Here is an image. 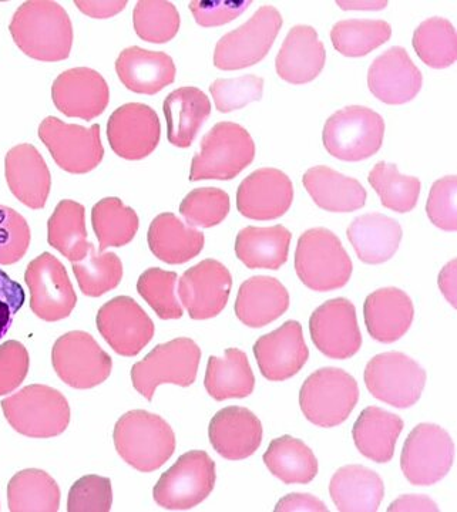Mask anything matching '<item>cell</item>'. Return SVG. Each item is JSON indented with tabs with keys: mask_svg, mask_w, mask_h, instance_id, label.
Wrapping results in <instances>:
<instances>
[{
	"mask_svg": "<svg viewBox=\"0 0 457 512\" xmlns=\"http://www.w3.org/2000/svg\"><path fill=\"white\" fill-rule=\"evenodd\" d=\"M9 30L19 49L40 62H60L67 59L72 50V20L56 2L23 3L16 10Z\"/></svg>",
	"mask_w": 457,
	"mask_h": 512,
	"instance_id": "cell-1",
	"label": "cell"
},
{
	"mask_svg": "<svg viewBox=\"0 0 457 512\" xmlns=\"http://www.w3.org/2000/svg\"><path fill=\"white\" fill-rule=\"evenodd\" d=\"M113 437L119 456L141 473L159 470L176 451V434L170 424L146 410L124 414Z\"/></svg>",
	"mask_w": 457,
	"mask_h": 512,
	"instance_id": "cell-2",
	"label": "cell"
},
{
	"mask_svg": "<svg viewBox=\"0 0 457 512\" xmlns=\"http://www.w3.org/2000/svg\"><path fill=\"white\" fill-rule=\"evenodd\" d=\"M295 271L302 284L312 291L331 292L348 284L354 266L334 232L312 228L298 239Z\"/></svg>",
	"mask_w": 457,
	"mask_h": 512,
	"instance_id": "cell-3",
	"label": "cell"
},
{
	"mask_svg": "<svg viewBox=\"0 0 457 512\" xmlns=\"http://www.w3.org/2000/svg\"><path fill=\"white\" fill-rule=\"evenodd\" d=\"M2 410L13 430L32 439L59 436L70 423L66 397L45 384H32L6 397Z\"/></svg>",
	"mask_w": 457,
	"mask_h": 512,
	"instance_id": "cell-4",
	"label": "cell"
},
{
	"mask_svg": "<svg viewBox=\"0 0 457 512\" xmlns=\"http://www.w3.org/2000/svg\"><path fill=\"white\" fill-rule=\"evenodd\" d=\"M255 143L240 124H215L201 140L200 153L191 163L190 181L221 180L237 177L254 161Z\"/></svg>",
	"mask_w": 457,
	"mask_h": 512,
	"instance_id": "cell-5",
	"label": "cell"
},
{
	"mask_svg": "<svg viewBox=\"0 0 457 512\" xmlns=\"http://www.w3.org/2000/svg\"><path fill=\"white\" fill-rule=\"evenodd\" d=\"M358 400V382L336 367H324L312 373L299 392V406L305 419L324 429L344 423Z\"/></svg>",
	"mask_w": 457,
	"mask_h": 512,
	"instance_id": "cell-6",
	"label": "cell"
},
{
	"mask_svg": "<svg viewBox=\"0 0 457 512\" xmlns=\"http://www.w3.org/2000/svg\"><path fill=\"white\" fill-rule=\"evenodd\" d=\"M200 360L201 349L193 339L178 338L156 346L131 367L134 389L151 402L160 384L191 386L196 382Z\"/></svg>",
	"mask_w": 457,
	"mask_h": 512,
	"instance_id": "cell-7",
	"label": "cell"
},
{
	"mask_svg": "<svg viewBox=\"0 0 457 512\" xmlns=\"http://www.w3.org/2000/svg\"><path fill=\"white\" fill-rule=\"evenodd\" d=\"M385 121L381 114L364 106L338 110L327 120L322 133L331 156L342 161H362L382 147Z\"/></svg>",
	"mask_w": 457,
	"mask_h": 512,
	"instance_id": "cell-8",
	"label": "cell"
},
{
	"mask_svg": "<svg viewBox=\"0 0 457 512\" xmlns=\"http://www.w3.org/2000/svg\"><path fill=\"white\" fill-rule=\"evenodd\" d=\"M215 480L213 458L206 451H188L160 477L154 501L170 511L191 510L213 493Z\"/></svg>",
	"mask_w": 457,
	"mask_h": 512,
	"instance_id": "cell-9",
	"label": "cell"
},
{
	"mask_svg": "<svg viewBox=\"0 0 457 512\" xmlns=\"http://www.w3.org/2000/svg\"><path fill=\"white\" fill-rule=\"evenodd\" d=\"M281 28V13L274 6H261L243 26L218 40L215 67L240 70L260 63L270 52Z\"/></svg>",
	"mask_w": 457,
	"mask_h": 512,
	"instance_id": "cell-10",
	"label": "cell"
},
{
	"mask_svg": "<svg viewBox=\"0 0 457 512\" xmlns=\"http://www.w3.org/2000/svg\"><path fill=\"white\" fill-rule=\"evenodd\" d=\"M364 379L375 399L408 409L419 402L425 389L426 372L412 357L401 352L375 356L366 366Z\"/></svg>",
	"mask_w": 457,
	"mask_h": 512,
	"instance_id": "cell-11",
	"label": "cell"
},
{
	"mask_svg": "<svg viewBox=\"0 0 457 512\" xmlns=\"http://www.w3.org/2000/svg\"><path fill=\"white\" fill-rule=\"evenodd\" d=\"M455 460V443L448 431L423 423L411 431L403 446L401 467L413 485H433L443 480Z\"/></svg>",
	"mask_w": 457,
	"mask_h": 512,
	"instance_id": "cell-12",
	"label": "cell"
},
{
	"mask_svg": "<svg viewBox=\"0 0 457 512\" xmlns=\"http://www.w3.org/2000/svg\"><path fill=\"white\" fill-rule=\"evenodd\" d=\"M52 363L60 379L73 389H92L109 379L113 362L92 335L69 332L56 340Z\"/></svg>",
	"mask_w": 457,
	"mask_h": 512,
	"instance_id": "cell-13",
	"label": "cell"
},
{
	"mask_svg": "<svg viewBox=\"0 0 457 512\" xmlns=\"http://www.w3.org/2000/svg\"><path fill=\"white\" fill-rule=\"evenodd\" d=\"M39 138L67 173H90L102 163L104 148L99 124L86 128L47 117L39 126Z\"/></svg>",
	"mask_w": 457,
	"mask_h": 512,
	"instance_id": "cell-14",
	"label": "cell"
},
{
	"mask_svg": "<svg viewBox=\"0 0 457 512\" xmlns=\"http://www.w3.org/2000/svg\"><path fill=\"white\" fill-rule=\"evenodd\" d=\"M25 281L30 291V308L38 318L57 322L75 309L77 296L66 268L49 252L30 262Z\"/></svg>",
	"mask_w": 457,
	"mask_h": 512,
	"instance_id": "cell-15",
	"label": "cell"
},
{
	"mask_svg": "<svg viewBox=\"0 0 457 512\" xmlns=\"http://www.w3.org/2000/svg\"><path fill=\"white\" fill-rule=\"evenodd\" d=\"M309 332L315 348L329 359H351L362 346L354 303L345 298L331 299L315 309Z\"/></svg>",
	"mask_w": 457,
	"mask_h": 512,
	"instance_id": "cell-16",
	"label": "cell"
},
{
	"mask_svg": "<svg viewBox=\"0 0 457 512\" xmlns=\"http://www.w3.org/2000/svg\"><path fill=\"white\" fill-rule=\"evenodd\" d=\"M97 329L114 352L126 357L139 355L154 336V323L139 303L117 296L97 313Z\"/></svg>",
	"mask_w": 457,
	"mask_h": 512,
	"instance_id": "cell-17",
	"label": "cell"
},
{
	"mask_svg": "<svg viewBox=\"0 0 457 512\" xmlns=\"http://www.w3.org/2000/svg\"><path fill=\"white\" fill-rule=\"evenodd\" d=\"M231 288L230 271L215 259H204L181 276L178 296L191 319L206 320L224 311Z\"/></svg>",
	"mask_w": 457,
	"mask_h": 512,
	"instance_id": "cell-18",
	"label": "cell"
},
{
	"mask_svg": "<svg viewBox=\"0 0 457 512\" xmlns=\"http://www.w3.org/2000/svg\"><path fill=\"white\" fill-rule=\"evenodd\" d=\"M160 136L159 116L147 104H124L114 111L107 123L110 147L124 160L149 157L159 146Z\"/></svg>",
	"mask_w": 457,
	"mask_h": 512,
	"instance_id": "cell-19",
	"label": "cell"
},
{
	"mask_svg": "<svg viewBox=\"0 0 457 512\" xmlns=\"http://www.w3.org/2000/svg\"><path fill=\"white\" fill-rule=\"evenodd\" d=\"M294 187L287 174L277 168H260L248 175L237 191V208L245 218L272 221L290 210Z\"/></svg>",
	"mask_w": 457,
	"mask_h": 512,
	"instance_id": "cell-20",
	"label": "cell"
},
{
	"mask_svg": "<svg viewBox=\"0 0 457 512\" xmlns=\"http://www.w3.org/2000/svg\"><path fill=\"white\" fill-rule=\"evenodd\" d=\"M254 355L261 375L270 382H284L307 365L309 350L301 323L288 320L281 328L255 342Z\"/></svg>",
	"mask_w": 457,
	"mask_h": 512,
	"instance_id": "cell-21",
	"label": "cell"
},
{
	"mask_svg": "<svg viewBox=\"0 0 457 512\" xmlns=\"http://www.w3.org/2000/svg\"><path fill=\"white\" fill-rule=\"evenodd\" d=\"M52 99L60 113L90 121L106 110L109 86L102 74L89 67H76L60 74L52 86Z\"/></svg>",
	"mask_w": 457,
	"mask_h": 512,
	"instance_id": "cell-22",
	"label": "cell"
},
{
	"mask_svg": "<svg viewBox=\"0 0 457 512\" xmlns=\"http://www.w3.org/2000/svg\"><path fill=\"white\" fill-rule=\"evenodd\" d=\"M422 84V73L412 62L405 47H391L383 55L376 57L369 67V90L376 99L392 106L415 99Z\"/></svg>",
	"mask_w": 457,
	"mask_h": 512,
	"instance_id": "cell-23",
	"label": "cell"
},
{
	"mask_svg": "<svg viewBox=\"0 0 457 512\" xmlns=\"http://www.w3.org/2000/svg\"><path fill=\"white\" fill-rule=\"evenodd\" d=\"M211 446L227 460L238 461L251 457L262 443V424L251 410L231 406L220 410L208 429Z\"/></svg>",
	"mask_w": 457,
	"mask_h": 512,
	"instance_id": "cell-24",
	"label": "cell"
},
{
	"mask_svg": "<svg viewBox=\"0 0 457 512\" xmlns=\"http://www.w3.org/2000/svg\"><path fill=\"white\" fill-rule=\"evenodd\" d=\"M6 181L26 207L42 210L52 188V177L42 154L32 144H20L6 154Z\"/></svg>",
	"mask_w": 457,
	"mask_h": 512,
	"instance_id": "cell-25",
	"label": "cell"
},
{
	"mask_svg": "<svg viewBox=\"0 0 457 512\" xmlns=\"http://www.w3.org/2000/svg\"><path fill=\"white\" fill-rule=\"evenodd\" d=\"M327 52L311 26H294L285 37L277 56L278 76L291 84H305L317 79L325 66Z\"/></svg>",
	"mask_w": 457,
	"mask_h": 512,
	"instance_id": "cell-26",
	"label": "cell"
},
{
	"mask_svg": "<svg viewBox=\"0 0 457 512\" xmlns=\"http://www.w3.org/2000/svg\"><path fill=\"white\" fill-rule=\"evenodd\" d=\"M364 316L372 339L393 343L411 329L415 308L411 296L402 289L382 288L366 298Z\"/></svg>",
	"mask_w": 457,
	"mask_h": 512,
	"instance_id": "cell-27",
	"label": "cell"
},
{
	"mask_svg": "<svg viewBox=\"0 0 457 512\" xmlns=\"http://www.w3.org/2000/svg\"><path fill=\"white\" fill-rule=\"evenodd\" d=\"M120 82L139 94H157L176 80V64L163 52H151L139 46L124 49L116 60Z\"/></svg>",
	"mask_w": 457,
	"mask_h": 512,
	"instance_id": "cell-28",
	"label": "cell"
},
{
	"mask_svg": "<svg viewBox=\"0 0 457 512\" xmlns=\"http://www.w3.org/2000/svg\"><path fill=\"white\" fill-rule=\"evenodd\" d=\"M290 308V293L278 279L252 276L241 285L235 315L248 328H264Z\"/></svg>",
	"mask_w": 457,
	"mask_h": 512,
	"instance_id": "cell-29",
	"label": "cell"
},
{
	"mask_svg": "<svg viewBox=\"0 0 457 512\" xmlns=\"http://www.w3.org/2000/svg\"><path fill=\"white\" fill-rule=\"evenodd\" d=\"M346 235L362 262L378 265L389 261L398 251L402 241V228L393 218L371 212L355 218Z\"/></svg>",
	"mask_w": 457,
	"mask_h": 512,
	"instance_id": "cell-30",
	"label": "cell"
},
{
	"mask_svg": "<svg viewBox=\"0 0 457 512\" xmlns=\"http://www.w3.org/2000/svg\"><path fill=\"white\" fill-rule=\"evenodd\" d=\"M150 251L160 261L181 265L196 258L204 248V234L171 214L164 212L154 218L149 228Z\"/></svg>",
	"mask_w": 457,
	"mask_h": 512,
	"instance_id": "cell-31",
	"label": "cell"
},
{
	"mask_svg": "<svg viewBox=\"0 0 457 512\" xmlns=\"http://www.w3.org/2000/svg\"><path fill=\"white\" fill-rule=\"evenodd\" d=\"M167 137L173 146L187 148L211 114L210 99L197 87H181L168 94L163 104Z\"/></svg>",
	"mask_w": 457,
	"mask_h": 512,
	"instance_id": "cell-32",
	"label": "cell"
},
{
	"mask_svg": "<svg viewBox=\"0 0 457 512\" xmlns=\"http://www.w3.org/2000/svg\"><path fill=\"white\" fill-rule=\"evenodd\" d=\"M302 183L315 204L329 212L361 210L368 197L358 180L325 165L309 168L302 177Z\"/></svg>",
	"mask_w": 457,
	"mask_h": 512,
	"instance_id": "cell-33",
	"label": "cell"
},
{
	"mask_svg": "<svg viewBox=\"0 0 457 512\" xmlns=\"http://www.w3.org/2000/svg\"><path fill=\"white\" fill-rule=\"evenodd\" d=\"M329 494L338 511L374 512L381 507L385 485L369 468L345 466L332 477Z\"/></svg>",
	"mask_w": 457,
	"mask_h": 512,
	"instance_id": "cell-34",
	"label": "cell"
},
{
	"mask_svg": "<svg viewBox=\"0 0 457 512\" xmlns=\"http://www.w3.org/2000/svg\"><path fill=\"white\" fill-rule=\"evenodd\" d=\"M403 426V420L396 414L375 406L366 407L354 424L352 437L362 456L385 464L395 454L396 441L401 436Z\"/></svg>",
	"mask_w": 457,
	"mask_h": 512,
	"instance_id": "cell-35",
	"label": "cell"
},
{
	"mask_svg": "<svg viewBox=\"0 0 457 512\" xmlns=\"http://www.w3.org/2000/svg\"><path fill=\"white\" fill-rule=\"evenodd\" d=\"M292 234L284 225L247 227L235 239V254L250 269H280L288 261Z\"/></svg>",
	"mask_w": 457,
	"mask_h": 512,
	"instance_id": "cell-36",
	"label": "cell"
},
{
	"mask_svg": "<svg viewBox=\"0 0 457 512\" xmlns=\"http://www.w3.org/2000/svg\"><path fill=\"white\" fill-rule=\"evenodd\" d=\"M204 386L217 402L250 396L254 392L255 377L243 350L227 349L224 357L211 356Z\"/></svg>",
	"mask_w": 457,
	"mask_h": 512,
	"instance_id": "cell-37",
	"label": "cell"
},
{
	"mask_svg": "<svg viewBox=\"0 0 457 512\" xmlns=\"http://www.w3.org/2000/svg\"><path fill=\"white\" fill-rule=\"evenodd\" d=\"M262 460L272 476L285 484H308L318 474L314 451L304 441L291 436L272 440Z\"/></svg>",
	"mask_w": 457,
	"mask_h": 512,
	"instance_id": "cell-38",
	"label": "cell"
},
{
	"mask_svg": "<svg viewBox=\"0 0 457 512\" xmlns=\"http://www.w3.org/2000/svg\"><path fill=\"white\" fill-rule=\"evenodd\" d=\"M47 241L70 262L83 259L92 244L87 242L86 212L79 202L63 200L47 222Z\"/></svg>",
	"mask_w": 457,
	"mask_h": 512,
	"instance_id": "cell-39",
	"label": "cell"
},
{
	"mask_svg": "<svg viewBox=\"0 0 457 512\" xmlns=\"http://www.w3.org/2000/svg\"><path fill=\"white\" fill-rule=\"evenodd\" d=\"M8 503L12 512H56L60 507V488L45 471L23 470L10 480Z\"/></svg>",
	"mask_w": 457,
	"mask_h": 512,
	"instance_id": "cell-40",
	"label": "cell"
},
{
	"mask_svg": "<svg viewBox=\"0 0 457 512\" xmlns=\"http://www.w3.org/2000/svg\"><path fill=\"white\" fill-rule=\"evenodd\" d=\"M94 234L100 242L99 251L129 244L139 231V215L119 198L109 197L97 202L92 211Z\"/></svg>",
	"mask_w": 457,
	"mask_h": 512,
	"instance_id": "cell-41",
	"label": "cell"
},
{
	"mask_svg": "<svg viewBox=\"0 0 457 512\" xmlns=\"http://www.w3.org/2000/svg\"><path fill=\"white\" fill-rule=\"evenodd\" d=\"M392 36V28L385 20H341L332 28V45L341 55L362 57L385 45Z\"/></svg>",
	"mask_w": 457,
	"mask_h": 512,
	"instance_id": "cell-42",
	"label": "cell"
},
{
	"mask_svg": "<svg viewBox=\"0 0 457 512\" xmlns=\"http://www.w3.org/2000/svg\"><path fill=\"white\" fill-rule=\"evenodd\" d=\"M413 47L432 69H446L457 59L456 30L448 19L430 18L413 33Z\"/></svg>",
	"mask_w": 457,
	"mask_h": 512,
	"instance_id": "cell-43",
	"label": "cell"
},
{
	"mask_svg": "<svg viewBox=\"0 0 457 512\" xmlns=\"http://www.w3.org/2000/svg\"><path fill=\"white\" fill-rule=\"evenodd\" d=\"M368 181L381 197L383 207L389 210L405 214L418 204L419 178L402 175L395 164L385 161L376 164L369 173Z\"/></svg>",
	"mask_w": 457,
	"mask_h": 512,
	"instance_id": "cell-44",
	"label": "cell"
},
{
	"mask_svg": "<svg viewBox=\"0 0 457 512\" xmlns=\"http://www.w3.org/2000/svg\"><path fill=\"white\" fill-rule=\"evenodd\" d=\"M72 265L80 291L92 298H99L117 288L123 279V264L119 256L113 252L97 254L93 244L86 256Z\"/></svg>",
	"mask_w": 457,
	"mask_h": 512,
	"instance_id": "cell-45",
	"label": "cell"
},
{
	"mask_svg": "<svg viewBox=\"0 0 457 512\" xmlns=\"http://www.w3.org/2000/svg\"><path fill=\"white\" fill-rule=\"evenodd\" d=\"M133 23L140 39L150 43H167L180 29V15L171 2L141 0L134 8Z\"/></svg>",
	"mask_w": 457,
	"mask_h": 512,
	"instance_id": "cell-46",
	"label": "cell"
},
{
	"mask_svg": "<svg viewBox=\"0 0 457 512\" xmlns=\"http://www.w3.org/2000/svg\"><path fill=\"white\" fill-rule=\"evenodd\" d=\"M178 275L176 272L150 268L143 272L137 282V291L160 319H180L183 308L176 293Z\"/></svg>",
	"mask_w": 457,
	"mask_h": 512,
	"instance_id": "cell-47",
	"label": "cell"
},
{
	"mask_svg": "<svg viewBox=\"0 0 457 512\" xmlns=\"http://www.w3.org/2000/svg\"><path fill=\"white\" fill-rule=\"evenodd\" d=\"M227 192L206 187L191 191L180 205V214L193 228H213L221 224L230 212Z\"/></svg>",
	"mask_w": 457,
	"mask_h": 512,
	"instance_id": "cell-48",
	"label": "cell"
},
{
	"mask_svg": "<svg viewBox=\"0 0 457 512\" xmlns=\"http://www.w3.org/2000/svg\"><path fill=\"white\" fill-rule=\"evenodd\" d=\"M262 90H264V80L252 74L237 77V79H218L210 86L215 107L221 113H230V111L243 109L252 101H260Z\"/></svg>",
	"mask_w": 457,
	"mask_h": 512,
	"instance_id": "cell-49",
	"label": "cell"
},
{
	"mask_svg": "<svg viewBox=\"0 0 457 512\" xmlns=\"http://www.w3.org/2000/svg\"><path fill=\"white\" fill-rule=\"evenodd\" d=\"M30 228L25 218L0 205V265H12L19 262L28 252Z\"/></svg>",
	"mask_w": 457,
	"mask_h": 512,
	"instance_id": "cell-50",
	"label": "cell"
},
{
	"mask_svg": "<svg viewBox=\"0 0 457 512\" xmlns=\"http://www.w3.org/2000/svg\"><path fill=\"white\" fill-rule=\"evenodd\" d=\"M113 490L109 478L86 476L70 488L67 511L107 512L112 510Z\"/></svg>",
	"mask_w": 457,
	"mask_h": 512,
	"instance_id": "cell-51",
	"label": "cell"
},
{
	"mask_svg": "<svg viewBox=\"0 0 457 512\" xmlns=\"http://www.w3.org/2000/svg\"><path fill=\"white\" fill-rule=\"evenodd\" d=\"M456 197V175L440 178L430 188L426 212L432 224L443 231H457Z\"/></svg>",
	"mask_w": 457,
	"mask_h": 512,
	"instance_id": "cell-52",
	"label": "cell"
},
{
	"mask_svg": "<svg viewBox=\"0 0 457 512\" xmlns=\"http://www.w3.org/2000/svg\"><path fill=\"white\" fill-rule=\"evenodd\" d=\"M28 349L18 342L9 340L0 346V396L18 389L29 373Z\"/></svg>",
	"mask_w": 457,
	"mask_h": 512,
	"instance_id": "cell-53",
	"label": "cell"
},
{
	"mask_svg": "<svg viewBox=\"0 0 457 512\" xmlns=\"http://www.w3.org/2000/svg\"><path fill=\"white\" fill-rule=\"evenodd\" d=\"M251 2L248 0H197L190 3L194 19L203 28L225 25L243 15Z\"/></svg>",
	"mask_w": 457,
	"mask_h": 512,
	"instance_id": "cell-54",
	"label": "cell"
},
{
	"mask_svg": "<svg viewBox=\"0 0 457 512\" xmlns=\"http://www.w3.org/2000/svg\"><path fill=\"white\" fill-rule=\"evenodd\" d=\"M25 299L22 286L0 269V339L9 332L13 319L22 309Z\"/></svg>",
	"mask_w": 457,
	"mask_h": 512,
	"instance_id": "cell-55",
	"label": "cell"
},
{
	"mask_svg": "<svg viewBox=\"0 0 457 512\" xmlns=\"http://www.w3.org/2000/svg\"><path fill=\"white\" fill-rule=\"evenodd\" d=\"M275 512L317 511L327 512L328 507L311 494H290L278 501Z\"/></svg>",
	"mask_w": 457,
	"mask_h": 512,
	"instance_id": "cell-56",
	"label": "cell"
},
{
	"mask_svg": "<svg viewBox=\"0 0 457 512\" xmlns=\"http://www.w3.org/2000/svg\"><path fill=\"white\" fill-rule=\"evenodd\" d=\"M75 5L82 10L84 15L94 19H107L122 12L127 6V2L123 0H107V2H99V0H76Z\"/></svg>",
	"mask_w": 457,
	"mask_h": 512,
	"instance_id": "cell-57",
	"label": "cell"
},
{
	"mask_svg": "<svg viewBox=\"0 0 457 512\" xmlns=\"http://www.w3.org/2000/svg\"><path fill=\"white\" fill-rule=\"evenodd\" d=\"M438 512L439 507L428 495H402L388 507V512Z\"/></svg>",
	"mask_w": 457,
	"mask_h": 512,
	"instance_id": "cell-58",
	"label": "cell"
},
{
	"mask_svg": "<svg viewBox=\"0 0 457 512\" xmlns=\"http://www.w3.org/2000/svg\"><path fill=\"white\" fill-rule=\"evenodd\" d=\"M456 268L457 262L456 259L450 261L445 268L442 269L439 275V286L442 289L443 295L448 299L450 303H452L453 308H456Z\"/></svg>",
	"mask_w": 457,
	"mask_h": 512,
	"instance_id": "cell-59",
	"label": "cell"
}]
</instances>
